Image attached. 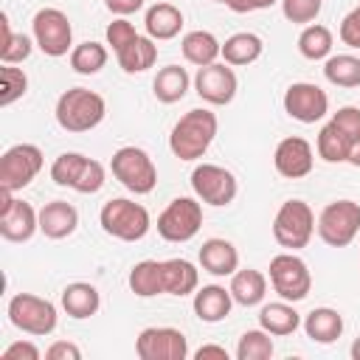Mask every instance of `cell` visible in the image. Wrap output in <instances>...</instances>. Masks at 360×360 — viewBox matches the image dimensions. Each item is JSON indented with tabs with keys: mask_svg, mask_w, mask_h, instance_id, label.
I'll return each instance as SVG.
<instances>
[{
	"mask_svg": "<svg viewBox=\"0 0 360 360\" xmlns=\"http://www.w3.org/2000/svg\"><path fill=\"white\" fill-rule=\"evenodd\" d=\"M304 332L309 340L315 343H335L343 335V318L338 309L332 307H315L312 312H307L304 318Z\"/></svg>",
	"mask_w": 360,
	"mask_h": 360,
	"instance_id": "24",
	"label": "cell"
},
{
	"mask_svg": "<svg viewBox=\"0 0 360 360\" xmlns=\"http://www.w3.org/2000/svg\"><path fill=\"white\" fill-rule=\"evenodd\" d=\"M273 166L281 177L287 180H301L312 172L315 166V152H312V143L301 135H290V138H281L276 152H273Z\"/></svg>",
	"mask_w": 360,
	"mask_h": 360,
	"instance_id": "17",
	"label": "cell"
},
{
	"mask_svg": "<svg viewBox=\"0 0 360 360\" xmlns=\"http://www.w3.org/2000/svg\"><path fill=\"white\" fill-rule=\"evenodd\" d=\"M0 236L6 242H28L39 231V211H34L31 202L17 200L14 191L0 188Z\"/></svg>",
	"mask_w": 360,
	"mask_h": 360,
	"instance_id": "14",
	"label": "cell"
},
{
	"mask_svg": "<svg viewBox=\"0 0 360 360\" xmlns=\"http://www.w3.org/2000/svg\"><path fill=\"white\" fill-rule=\"evenodd\" d=\"M202 228V205L194 197H174L158 217V233L166 242H188Z\"/></svg>",
	"mask_w": 360,
	"mask_h": 360,
	"instance_id": "9",
	"label": "cell"
},
{
	"mask_svg": "<svg viewBox=\"0 0 360 360\" xmlns=\"http://www.w3.org/2000/svg\"><path fill=\"white\" fill-rule=\"evenodd\" d=\"M0 31H3V39H0V62H3V65L25 62V59L31 56L34 42H31L25 34H14L6 14H0Z\"/></svg>",
	"mask_w": 360,
	"mask_h": 360,
	"instance_id": "35",
	"label": "cell"
},
{
	"mask_svg": "<svg viewBox=\"0 0 360 360\" xmlns=\"http://www.w3.org/2000/svg\"><path fill=\"white\" fill-rule=\"evenodd\" d=\"M284 112L301 124H315L329 112V96L312 82H292L284 90Z\"/></svg>",
	"mask_w": 360,
	"mask_h": 360,
	"instance_id": "15",
	"label": "cell"
},
{
	"mask_svg": "<svg viewBox=\"0 0 360 360\" xmlns=\"http://www.w3.org/2000/svg\"><path fill=\"white\" fill-rule=\"evenodd\" d=\"M0 79H3V90H0V107H11L14 101H20L28 90V76L22 68L14 65H3L0 68Z\"/></svg>",
	"mask_w": 360,
	"mask_h": 360,
	"instance_id": "39",
	"label": "cell"
},
{
	"mask_svg": "<svg viewBox=\"0 0 360 360\" xmlns=\"http://www.w3.org/2000/svg\"><path fill=\"white\" fill-rule=\"evenodd\" d=\"M273 357V338L270 332L248 329L236 343V360H270Z\"/></svg>",
	"mask_w": 360,
	"mask_h": 360,
	"instance_id": "37",
	"label": "cell"
},
{
	"mask_svg": "<svg viewBox=\"0 0 360 360\" xmlns=\"http://www.w3.org/2000/svg\"><path fill=\"white\" fill-rule=\"evenodd\" d=\"M197 360H208V357H217V360H228V349L225 346H217V343H205L194 352Z\"/></svg>",
	"mask_w": 360,
	"mask_h": 360,
	"instance_id": "49",
	"label": "cell"
},
{
	"mask_svg": "<svg viewBox=\"0 0 360 360\" xmlns=\"http://www.w3.org/2000/svg\"><path fill=\"white\" fill-rule=\"evenodd\" d=\"M194 315L205 323H219L231 315V307H233V295L231 290L219 287V284H205L200 290H194Z\"/></svg>",
	"mask_w": 360,
	"mask_h": 360,
	"instance_id": "18",
	"label": "cell"
},
{
	"mask_svg": "<svg viewBox=\"0 0 360 360\" xmlns=\"http://www.w3.org/2000/svg\"><path fill=\"white\" fill-rule=\"evenodd\" d=\"M346 163H352V166L360 169V138L352 143V149H349V160H346Z\"/></svg>",
	"mask_w": 360,
	"mask_h": 360,
	"instance_id": "50",
	"label": "cell"
},
{
	"mask_svg": "<svg viewBox=\"0 0 360 360\" xmlns=\"http://www.w3.org/2000/svg\"><path fill=\"white\" fill-rule=\"evenodd\" d=\"M39 357H42V352L31 340H14L0 354V360H39Z\"/></svg>",
	"mask_w": 360,
	"mask_h": 360,
	"instance_id": "45",
	"label": "cell"
},
{
	"mask_svg": "<svg viewBox=\"0 0 360 360\" xmlns=\"http://www.w3.org/2000/svg\"><path fill=\"white\" fill-rule=\"evenodd\" d=\"M236 87L239 82H236L233 68H228V62H211L205 68H197L194 90L205 104H214V107L231 104L236 96Z\"/></svg>",
	"mask_w": 360,
	"mask_h": 360,
	"instance_id": "16",
	"label": "cell"
},
{
	"mask_svg": "<svg viewBox=\"0 0 360 360\" xmlns=\"http://www.w3.org/2000/svg\"><path fill=\"white\" fill-rule=\"evenodd\" d=\"M104 65H107V48H104L101 42L87 39V42H82V45H76V48L70 51V68H73L76 73H82V76H93V73H98Z\"/></svg>",
	"mask_w": 360,
	"mask_h": 360,
	"instance_id": "36",
	"label": "cell"
},
{
	"mask_svg": "<svg viewBox=\"0 0 360 360\" xmlns=\"http://www.w3.org/2000/svg\"><path fill=\"white\" fill-rule=\"evenodd\" d=\"M79 357H82V349L68 340H53L45 349V360H79Z\"/></svg>",
	"mask_w": 360,
	"mask_h": 360,
	"instance_id": "46",
	"label": "cell"
},
{
	"mask_svg": "<svg viewBox=\"0 0 360 360\" xmlns=\"http://www.w3.org/2000/svg\"><path fill=\"white\" fill-rule=\"evenodd\" d=\"M298 51L309 62L329 59V53H332V31L326 25H321V22H309L298 34Z\"/></svg>",
	"mask_w": 360,
	"mask_h": 360,
	"instance_id": "33",
	"label": "cell"
},
{
	"mask_svg": "<svg viewBox=\"0 0 360 360\" xmlns=\"http://www.w3.org/2000/svg\"><path fill=\"white\" fill-rule=\"evenodd\" d=\"M135 37H138V31H135V25H132L127 17H118V20H112V22L107 25V45H112L115 53H118L121 48H127Z\"/></svg>",
	"mask_w": 360,
	"mask_h": 360,
	"instance_id": "42",
	"label": "cell"
},
{
	"mask_svg": "<svg viewBox=\"0 0 360 360\" xmlns=\"http://www.w3.org/2000/svg\"><path fill=\"white\" fill-rule=\"evenodd\" d=\"M217 115L211 110H188L169 135V149L180 160H200L217 138Z\"/></svg>",
	"mask_w": 360,
	"mask_h": 360,
	"instance_id": "1",
	"label": "cell"
},
{
	"mask_svg": "<svg viewBox=\"0 0 360 360\" xmlns=\"http://www.w3.org/2000/svg\"><path fill=\"white\" fill-rule=\"evenodd\" d=\"M104 6H107L112 14H118V17H127V14L138 11V8L143 6V0H104Z\"/></svg>",
	"mask_w": 360,
	"mask_h": 360,
	"instance_id": "48",
	"label": "cell"
},
{
	"mask_svg": "<svg viewBox=\"0 0 360 360\" xmlns=\"http://www.w3.org/2000/svg\"><path fill=\"white\" fill-rule=\"evenodd\" d=\"M129 290L138 298H152L163 292V262L143 259L129 270Z\"/></svg>",
	"mask_w": 360,
	"mask_h": 360,
	"instance_id": "31",
	"label": "cell"
},
{
	"mask_svg": "<svg viewBox=\"0 0 360 360\" xmlns=\"http://www.w3.org/2000/svg\"><path fill=\"white\" fill-rule=\"evenodd\" d=\"M318 158H323L326 163H346L349 160V149H352V138L343 135L332 121L326 127H321L318 141H315Z\"/></svg>",
	"mask_w": 360,
	"mask_h": 360,
	"instance_id": "32",
	"label": "cell"
},
{
	"mask_svg": "<svg viewBox=\"0 0 360 360\" xmlns=\"http://www.w3.org/2000/svg\"><path fill=\"white\" fill-rule=\"evenodd\" d=\"M259 326L276 338H284L301 326V315L295 312V307L290 301H273L259 309Z\"/></svg>",
	"mask_w": 360,
	"mask_h": 360,
	"instance_id": "26",
	"label": "cell"
},
{
	"mask_svg": "<svg viewBox=\"0 0 360 360\" xmlns=\"http://www.w3.org/2000/svg\"><path fill=\"white\" fill-rule=\"evenodd\" d=\"M143 25H146V37H152L155 42L158 39H174L183 28V11L172 3H155L146 8Z\"/></svg>",
	"mask_w": 360,
	"mask_h": 360,
	"instance_id": "21",
	"label": "cell"
},
{
	"mask_svg": "<svg viewBox=\"0 0 360 360\" xmlns=\"http://www.w3.org/2000/svg\"><path fill=\"white\" fill-rule=\"evenodd\" d=\"M318 236L329 248H346L360 233V202L354 200H335L318 217Z\"/></svg>",
	"mask_w": 360,
	"mask_h": 360,
	"instance_id": "7",
	"label": "cell"
},
{
	"mask_svg": "<svg viewBox=\"0 0 360 360\" xmlns=\"http://www.w3.org/2000/svg\"><path fill=\"white\" fill-rule=\"evenodd\" d=\"M315 233V214L304 200H287L276 211L273 239L287 250H301L309 245Z\"/></svg>",
	"mask_w": 360,
	"mask_h": 360,
	"instance_id": "6",
	"label": "cell"
},
{
	"mask_svg": "<svg viewBox=\"0 0 360 360\" xmlns=\"http://www.w3.org/2000/svg\"><path fill=\"white\" fill-rule=\"evenodd\" d=\"M115 59H118L124 73H143L158 62V45H155L152 37H141L138 34L127 48H121L115 53Z\"/></svg>",
	"mask_w": 360,
	"mask_h": 360,
	"instance_id": "28",
	"label": "cell"
},
{
	"mask_svg": "<svg viewBox=\"0 0 360 360\" xmlns=\"http://www.w3.org/2000/svg\"><path fill=\"white\" fill-rule=\"evenodd\" d=\"M42 149L34 143H14L0 158V188L20 191L42 172Z\"/></svg>",
	"mask_w": 360,
	"mask_h": 360,
	"instance_id": "11",
	"label": "cell"
},
{
	"mask_svg": "<svg viewBox=\"0 0 360 360\" xmlns=\"http://www.w3.org/2000/svg\"><path fill=\"white\" fill-rule=\"evenodd\" d=\"M188 84H191V79H188L186 68L166 65V68L158 70V76L152 82V93H155V98L160 104H174V101H180L188 93Z\"/></svg>",
	"mask_w": 360,
	"mask_h": 360,
	"instance_id": "29",
	"label": "cell"
},
{
	"mask_svg": "<svg viewBox=\"0 0 360 360\" xmlns=\"http://www.w3.org/2000/svg\"><path fill=\"white\" fill-rule=\"evenodd\" d=\"M180 51H183V59L197 65V68H205L211 62H217V56H222V42L211 34V31H188L180 42Z\"/></svg>",
	"mask_w": 360,
	"mask_h": 360,
	"instance_id": "25",
	"label": "cell"
},
{
	"mask_svg": "<svg viewBox=\"0 0 360 360\" xmlns=\"http://www.w3.org/2000/svg\"><path fill=\"white\" fill-rule=\"evenodd\" d=\"M200 284V273L188 259H166L163 262V292L169 295H191Z\"/></svg>",
	"mask_w": 360,
	"mask_h": 360,
	"instance_id": "27",
	"label": "cell"
},
{
	"mask_svg": "<svg viewBox=\"0 0 360 360\" xmlns=\"http://www.w3.org/2000/svg\"><path fill=\"white\" fill-rule=\"evenodd\" d=\"M191 188H194V194H197L200 202L214 205V208H222V205L233 202V197L239 191V183H236L233 172H228L225 166L200 163L191 172Z\"/></svg>",
	"mask_w": 360,
	"mask_h": 360,
	"instance_id": "12",
	"label": "cell"
},
{
	"mask_svg": "<svg viewBox=\"0 0 360 360\" xmlns=\"http://www.w3.org/2000/svg\"><path fill=\"white\" fill-rule=\"evenodd\" d=\"M264 51V42L259 34L253 31H239V34H231L225 42H222V59L228 65H253Z\"/></svg>",
	"mask_w": 360,
	"mask_h": 360,
	"instance_id": "30",
	"label": "cell"
},
{
	"mask_svg": "<svg viewBox=\"0 0 360 360\" xmlns=\"http://www.w3.org/2000/svg\"><path fill=\"white\" fill-rule=\"evenodd\" d=\"M79 225V211L68 200H53L39 208V231L48 239H68Z\"/></svg>",
	"mask_w": 360,
	"mask_h": 360,
	"instance_id": "19",
	"label": "cell"
},
{
	"mask_svg": "<svg viewBox=\"0 0 360 360\" xmlns=\"http://www.w3.org/2000/svg\"><path fill=\"white\" fill-rule=\"evenodd\" d=\"M214 3H225V6H228V0H214Z\"/></svg>",
	"mask_w": 360,
	"mask_h": 360,
	"instance_id": "52",
	"label": "cell"
},
{
	"mask_svg": "<svg viewBox=\"0 0 360 360\" xmlns=\"http://www.w3.org/2000/svg\"><path fill=\"white\" fill-rule=\"evenodd\" d=\"M135 354L141 360H186L188 338L174 326H146L135 340Z\"/></svg>",
	"mask_w": 360,
	"mask_h": 360,
	"instance_id": "13",
	"label": "cell"
},
{
	"mask_svg": "<svg viewBox=\"0 0 360 360\" xmlns=\"http://www.w3.org/2000/svg\"><path fill=\"white\" fill-rule=\"evenodd\" d=\"M53 112H56V124L65 132H90L104 121L107 104L96 90L70 87V90H65L59 96Z\"/></svg>",
	"mask_w": 360,
	"mask_h": 360,
	"instance_id": "2",
	"label": "cell"
},
{
	"mask_svg": "<svg viewBox=\"0 0 360 360\" xmlns=\"http://www.w3.org/2000/svg\"><path fill=\"white\" fill-rule=\"evenodd\" d=\"M323 0H281V14L295 25H309L321 14Z\"/></svg>",
	"mask_w": 360,
	"mask_h": 360,
	"instance_id": "40",
	"label": "cell"
},
{
	"mask_svg": "<svg viewBox=\"0 0 360 360\" xmlns=\"http://www.w3.org/2000/svg\"><path fill=\"white\" fill-rule=\"evenodd\" d=\"M110 169H112L115 180L132 194H149L158 186V169H155L152 158L138 146L115 149L110 158Z\"/></svg>",
	"mask_w": 360,
	"mask_h": 360,
	"instance_id": "5",
	"label": "cell"
},
{
	"mask_svg": "<svg viewBox=\"0 0 360 360\" xmlns=\"http://www.w3.org/2000/svg\"><path fill=\"white\" fill-rule=\"evenodd\" d=\"M323 76L335 87H360V59L352 53H338L323 62Z\"/></svg>",
	"mask_w": 360,
	"mask_h": 360,
	"instance_id": "34",
	"label": "cell"
},
{
	"mask_svg": "<svg viewBox=\"0 0 360 360\" xmlns=\"http://www.w3.org/2000/svg\"><path fill=\"white\" fill-rule=\"evenodd\" d=\"M231 295H233V304L239 307H259L267 295V278L262 270H253V267H245V270H236L231 276Z\"/></svg>",
	"mask_w": 360,
	"mask_h": 360,
	"instance_id": "22",
	"label": "cell"
},
{
	"mask_svg": "<svg viewBox=\"0 0 360 360\" xmlns=\"http://www.w3.org/2000/svg\"><path fill=\"white\" fill-rule=\"evenodd\" d=\"M98 307H101V295L87 281H73L62 290V309L76 321H84V318L96 315Z\"/></svg>",
	"mask_w": 360,
	"mask_h": 360,
	"instance_id": "23",
	"label": "cell"
},
{
	"mask_svg": "<svg viewBox=\"0 0 360 360\" xmlns=\"http://www.w3.org/2000/svg\"><path fill=\"white\" fill-rule=\"evenodd\" d=\"M340 39H343V45H349V48H360V6L357 8H352L346 17H343V22H340Z\"/></svg>",
	"mask_w": 360,
	"mask_h": 360,
	"instance_id": "44",
	"label": "cell"
},
{
	"mask_svg": "<svg viewBox=\"0 0 360 360\" xmlns=\"http://www.w3.org/2000/svg\"><path fill=\"white\" fill-rule=\"evenodd\" d=\"M332 124L352 138V143L360 138V107H340L335 115H332Z\"/></svg>",
	"mask_w": 360,
	"mask_h": 360,
	"instance_id": "43",
	"label": "cell"
},
{
	"mask_svg": "<svg viewBox=\"0 0 360 360\" xmlns=\"http://www.w3.org/2000/svg\"><path fill=\"white\" fill-rule=\"evenodd\" d=\"M84 160H87V155H82V152H62V155L51 163V180H53L56 186L73 188V183H76V177H79Z\"/></svg>",
	"mask_w": 360,
	"mask_h": 360,
	"instance_id": "38",
	"label": "cell"
},
{
	"mask_svg": "<svg viewBox=\"0 0 360 360\" xmlns=\"http://www.w3.org/2000/svg\"><path fill=\"white\" fill-rule=\"evenodd\" d=\"M104 177H107L104 166L98 160L87 158L84 166H82V172H79V177H76V183H73V191H79V194H96V191H101Z\"/></svg>",
	"mask_w": 360,
	"mask_h": 360,
	"instance_id": "41",
	"label": "cell"
},
{
	"mask_svg": "<svg viewBox=\"0 0 360 360\" xmlns=\"http://www.w3.org/2000/svg\"><path fill=\"white\" fill-rule=\"evenodd\" d=\"M6 312H8V321H11L14 329H20L25 335H37V338L51 335L56 329V323H59L56 307L48 298H39L34 292H17V295H11Z\"/></svg>",
	"mask_w": 360,
	"mask_h": 360,
	"instance_id": "4",
	"label": "cell"
},
{
	"mask_svg": "<svg viewBox=\"0 0 360 360\" xmlns=\"http://www.w3.org/2000/svg\"><path fill=\"white\" fill-rule=\"evenodd\" d=\"M98 222L104 228V233L121 239V242H138L149 233L152 228V217L141 202H132L127 197H115L107 200L98 211Z\"/></svg>",
	"mask_w": 360,
	"mask_h": 360,
	"instance_id": "3",
	"label": "cell"
},
{
	"mask_svg": "<svg viewBox=\"0 0 360 360\" xmlns=\"http://www.w3.org/2000/svg\"><path fill=\"white\" fill-rule=\"evenodd\" d=\"M276 0H228V8L236 14H248V11H262L270 8Z\"/></svg>",
	"mask_w": 360,
	"mask_h": 360,
	"instance_id": "47",
	"label": "cell"
},
{
	"mask_svg": "<svg viewBox=\"0 0 360 360\" xmlns=\"http://www.w3.org/2000/svg\"><path fill=\"white\" fill-rule=\"evenodd\" d=\"M200 267L211 276H233L239 270V250L228 239H205L200 248Z\"/></svg>",
	"mask_w": 360,
	"mask_h": 360,
	"instance_id": "20",
	"label": "cell"
},
{
	"mask_svg": "<svg viewBox=\"0 0 360 360\" xmlns=\"http://www.w3.org/2000/svg\"><path fill=\"white\" fill-rule=\"evenodd\" d=\"M31 34L45 56H65L73 45V25L59 8H39L31 20Z\"/></svg>",
	"mask_w": 360,
	"mask_h": 360,
	"instance_id": "10",
	"label": "cell"
},
{
	"mask_svg": "<svg viewBox=\"0 0 360 360\" xmlns=\"http://www.w3.org/2000/svg\"><path fill=\"white\" fill-rule=\"evenodd\" d=\"M270 284L281 301H304L312 290V273L295 253H278L270 259Z\"/></svg>",
	"mask_w": 360,
	"mask_h": 360,
	"instance_id": "8",
	"label": "cell"
},
{
	"mask_svg": "<svg viewBox=\"0 0 360 360\" xmlns=\"http://www.w3.org/2000/svg\"><path fill=\"white\" fill-rule=\"evenodd\" d=\"M349 354H352V360H360V335L354 338V343H352V349H349Z\"/></svg>",
	"mask_w": 360,
	"mask_h": 360,
	"instance_id": "51",
	"label": "cell"
}]
</instances>
